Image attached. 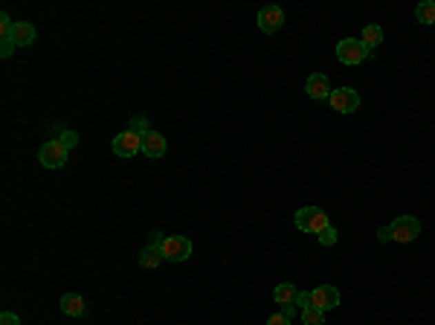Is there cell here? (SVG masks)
<instances>
[{
    "label": "cell",
    "instance_id": "obj_1",
    "mask_svg": "<svg viewBox=\"0 0 435 325\" xmlns=\"http://www.w3.org/2000/svg\"><path fill=\"white\" fill-rule=\"evenodd\" d=\"M336 59H340V64L357 67L366 59H374V50H369L360 38H343L340 44H336Z\"/></svg>",
    "mask_w": 435,
    "mask_h": 325
},
{
    "label": "cell",
    "instance_id": "obj_2",
    "mask_svg": "<svg viewBox=\"0 0 435 325\" xmlns=\"http://www.w3.org/2000/svg\"><path fill=\"white\" fill-rule=\"evenodd\" d=\"M293 224H296L302 233L319 235L331 221H328V215H325V209H319V206H302V209H296V215H293Z\"/></svg>",
    "mask_w": 435,
    "mask_h": 325
},
{
    "label": "cell",
    "instance_id": "obj_3",
    "mask_svg": "<svg viewBox=\"0 0 435 325\" xmlns=\"http://www.w3.org/2000/svg\"><path fill=\"white\" fill-rule=\"evenodd\" d=\"M421 235V221L412 215H401L392 224V242H401V244H409Z\"/></svg>",
    "mask_w": 435,
    "mask_h": 325
},
{
    "label": "cell",
    "instance_id": "obj_4",
    "mask_svg": "<svg viewBox=\"0 0 435 325\" xmlns=\"http://www.w3.org/2000/svg\"><path fill=\"white\" fill-rule=\"evenodd\" d=\"M160 250H163L165 262H186L192 256V242L183 238V235H168Z\"/></svg>",
    "mask_w": 435,
    "mask_h": 325
},
{
    "label": "cell",
    "instance_id": "obj_5",
    "mask_svg": "<svg viewBox=\"0 0 435 325\" xmlns=\"http://www.w3.org/2000/svg\"><path fill=\"white\" fill-rule=\"evenodd\" d=\"M38 160L44 168H61L67 163V148L59 143V139H47V143L38 148Z\"/></svg>",
    "mask_w": 435,
    "mask_h": 325
},
{
    "label": "cell",
    "instance_id": "obj_6",
    "mask_svg": "<svg viewBox=\"0 0 435 325\" xmlns=\"http://www.w3.org/2000/svg\"><path fill=\"white\" fill-rule=\"evenodd\" d=\"M328 102H331V108L336 110V114H354V110L360 108V93L354 88H336Z\"/></svg>",
    "mask_w": 435,
    "mask_h": 325
},
{
    "label": "cell",
    "instance_id": "obj_7",
    "mask_svg": "<svg viewBox=\"0 0 435 325\" xmlns=\"http://www.w3.org/2000/svg\"><path fill=\"white\" fill-rule=\"evenodd\" d=\"M117 157H134V154L143 151V137L134 134V131H122L114 137V143H110Z\"/></svg>",
    "mask_w": 435,
    "mask_h": 325
},
{
    "label": "cell",
    "instance_id": "obj_8",
    "mask_svg": "<svg viewBox=\"0 0 435 325\" xmlns=\"http://www.w3.org/2000/svg\"><path fill=\"white\" fill-rule=\"evenodd\" d=\"M256 23H259V30H261L264 35H276V32L285 26V12H282V6H264V9L259 12Z\"/></svg>",
    "mask_w": 435,
    "mask_h": 325
},
{
    "label": "cell",
    "instance_id": "obj_9",
    "mask_svg": "<svg viewBox=\"0 0 435 325\" xmlns=\"http://www.w3.org/2000/svg\"><path fill=\"white\" fill-rule=\"evenodd\" d=\"M311 299H314V308L331 311V308H336L343 302V296H340V290H336L334 285H319V288L311 290Z\"/></svg>",
    "mask_w": 435,
    "mask_h": 325
},
{
    "label": "cell",
    "instance_id": "obj_10",
    "mask_svg": "<svg viewBox=\"0 0 435 325\" xmlns=\"http://www.w3.org/2000/svg\"><path fill=\"white\" fill-rule=\"evenodd\" d=\"M305 90L311 99H316V102H322V99H331L334 88H331V79L325 73H314V76H307V84H305Z\"/></svg>",
    "mask_w": 435,
    "mask_h": 325
},
{
    "label": "cell",
    "instance_id": "obj_11",
    "mask_svg": "<svg viewBox=\"0 0 435 325\" xmlns=\"http://www.w3.org/2000/svg\"><path fill=\"white\" fill-rule=\"evenodd\" d=\"M143 154H145V157H151V160L163 157V154H165V137L157 134V131H148L143 137Z\"/></svg>",
    "mask_w": 435,
    "mask_h": 325
},
{
    "label": "cell",
    "instance_id": "obj_12",
    "mask_svg": "<svg viewBox=\"0 0 435 325\" xmlns=\"http://www.w3.org/2000/svg\"><path fill=\"white\" fill-rule=\"evenodd\" d=\"M35 38H38V32H35V26H32L30 21H15V30H12V41H15L18 47H30V44H35Z\"/></svg>",
    "mask_w": 435,
    "mask_h": 325
},
{
    "label": "cell",
    "instance_id": "obj_13",
    "mask_svg": "<svg viewBox=\"0 0 435 325\" xmlns=\"http://www.w3.org/2000/svg\"><path fill=\"white\" fill-rule=\"evenodd\" d=\"M61 311L67 317H84L88 314V302H84L79 293H64L61 296Z\"/></svg>",
    "mask_w": 435,
    "mask_h": 325
},
{
    "label": "cell",
    "instance_id": "obj_14",
    "mask_svg": "<svg viewBox=\"0 0 435 325\" xmlns=\"http://www.w3.org/2000/svg\"><path fill=\"white\" fill-rule=\"evenodd\" d=\"M296 296H299V290L290 285V282H282V285H276L273 288V299L282 305V308H287V305H296Z\"/></svg>",
    "mask_w": 435,
    "mask_h": 325
},
{
    "label": "cell",
    "instance_id": "obj_15",
    "mask_svg": "<svg viewBox=\"0 0 435 325\" xmlns=\"http://www.w3.org/2000/svg\"><path fill=\"white\" fill-rule=\"evenodd\" d=\"M160 262H165L160 247H151V244H148L143 253H139V267H145V270H154V267H160Z\"/></svg>",
    "mask_w": 435,
    "mask_h": 325
},
{
    "label": "cell",
    "instance_id": "obj_16",
    "mask_svg": "<svg viewBox=\"0 0 435 325\" xmlns=\"http://www.w3.org/2000/svg\"><path fill=\"white\" fill-rule=\"evenodd\" d=\"M363 44H366L369 50H377V47H381L383 44V30H381V26H377V23H366V30H363Z\"/></svg>",
    "mask_w": 435,
    "mask_h": 325
},
{
    "label": "cell",
    "instance_id": "obj_17",
    "mask_svg": "<svg viewBox=\"0 0 435 325\" xmlns=\"http://www.w3.org/2000/svg\"><path fill=\"white\" fill-rule=\"evenodd\" d=\"M415 18H418V23L432 26L435 23V0H424V3H418L415 6Z\"/></svg>",
    "mask_w": 435,
    "mask_h": 325
},
{
    "label": "cell",
    "instance_id": "obj_18",
    "mask_svg": "<svg viewBox=\"0 0 435 325\" xmlns=\"http://www.w3.org/2000/svg\"><path fill=\"white\" fill-rule=\"evenodd\" d=\"M302 325H325V311H319V308H305L302 311Z\"/></svg>",
    "mask_w": 435,
    "mask_h": 325
},
{
    "label": "cell",
    "instance_id": "obj_19",
    "mask_svg": "<svg viewBox=\"0 0 435 325\" xmlns=\"http://www.w3.org/2000/svg\"><path fill=\"white\" fill-rule=\"evenodd\" d=\"M128 131L139 134V137H145L151 128H148V117H131V125H128Z\"/></svg>",
    "mask_w": 435,
    "mask_h": 325
},
{
    "label": "cell",
    "instance_id": "obj_20",
    "mask_svg": "<svg viewBox=\"0 0 435 325\" xmlns=\"http://www.w3.org/2000/svg\"><path fill=\"white\" fill-rule=\"evenodd\" d=\"M319 244H322V247H334V244H336V230L331 227V224L319 233Z\"/></svg>",
    "mask_w": 435,
    "mask_h": 325
},
{
    "label": "cell",
    "instance_id": "obj_21",
    "mask_svg": "<svg viewBox=\"0 0 435 325\" xmlns=\"http://www.w3.org/2000/svg\"><path fill=\"white\" fill-rule=\"evenodd\" d=\"M59 143H61L67 151H70V148H76V146H79V134H76V131H61Z\"/></svg>",
    "mask_w": 435,
    "mask_h": 325
},
{
    "label": "cell",
    "instance_id": "obj_22",
    "mask_svg": "<svg viewBox=\"0 0 435 325\" xmlns=\"http://www.w3.org/2000/svg\"><path fill=\"white\" fill-rule=\"evenodd\" d=\"M15 47H18V44L12 41V35H9V38H0V55H3V59H9V55L15 52Z\"/></svg>",
    "mask_w": 435,
    "mask_h": 325
},
{
    "label": "cell",
    "instance_id": "obj_23",
    "mask_svg": "<svg viewBox=\"0 0 435 325\" xmlns=\"http://www.w3.org/2000/svg\"><path fill=\"white\" fill-rule=\"evenodd\" d=\"M311 305H314L311 290H299V296H296V308H299V311H305V308H311Z\"/></svg>",
    "mask_w": 435,
    "mask_h": 325
},
{
    "label": "cell",
    "instance_id": "obj_24",
    "mask_svg": "<svg viewBox=\"0 0 435 325\" xmlns=\"http://www.w3.org/2000/svg\"><path fill=\"white\" fill-rule=\"evenodd\" d=\"M0 325H21V319H18V314H12V311H3V314H0Z\"/></svg>",
    "mask_w": 435,
    "mask_h": 325
},
{
    "label": "cell",
    "instance_id": "obj_25",
    "mask_svg": "<svg viewBox=\"0 0 435 325\" xmlns=\"http://www.w3.org/2000/svg\"><path fill=\"white\" fill-rule=\"evenodd\" d=\"M165 238H168V235H165L163 230H154V233H151V247H163Z\"/></svg>",
    "mask_w": 435,
    "mask_h": 325
},
{
    "label": "cell",
    "instance_id": "obj_26",
    "mask_svg": "<svg viewBox=\"0 0 435 325\" xmlns=\"http://www.w3.org/2000/svg\"><path fill=\"white\" fill-rule=\"evenodd\" d=\"M267 325H290V319L282 314V311H279V314H273V317L267 319Z\"/></svg>",
    "mask_w": 435,
    "mask_h": 325
},
{
    "label": "cell",
    "instance_id": "obj_27",
    "mask_svg": "<svg viewBox=\"0 0 435 325\" xmlns=\"http://www.w3.org/2000/svg\"><path fill=\"white\" fill-rule=\"evenodd\" d=\"M377 238H381V242H392V227H381L377 230Z\"/></svg>",
    "mask_w": 435,
    "mask_h": 325
},
{
    "label": "cell",
    "instance_id": "obj_28",
    "mask_svg": "<svg viewBox=\"0 0 435 325\" xmlns=\"http://www.w3.org/2000/svg\"><path fill=\"white\" fill-rule=\"evenodd\" d=\"M282 314H285L287 319H293V317H296V305H287V308H282Z\"/></svg>",
    "mask_w": 435,
    "mask_h": 325
}]
</instances>
